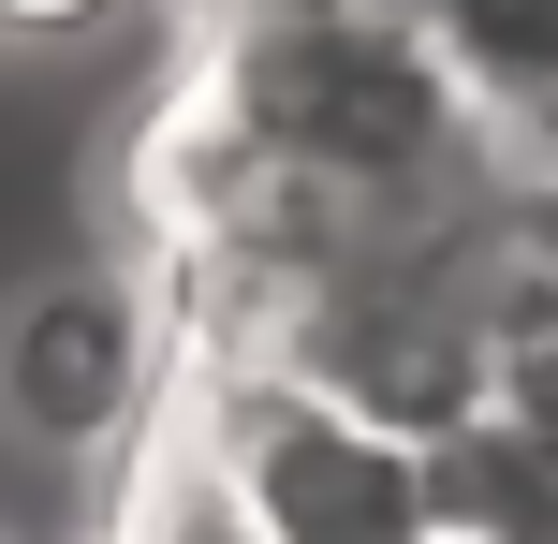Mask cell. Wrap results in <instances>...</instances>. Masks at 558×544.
I'll return each instance as SVG.
<instances>
[{"label": "cell", "instance_id": "obj_2", "mask_svg": "<svg viewBox=\"0 0 558 544\" xmlns=\"http://www.w3.org/2000/svg\"><path fill=\"white\" fill-rule=\"evenodd\" d=\"M162 339L177 294L133 280V265H45V280L0 294V442L45 471H88L118 442L162 427Z\"/></svg>", "mask_w": 558, "mask_h": 544}, {"label": "cell", "instance_id": "obj_3", "mask_svg": "<svg viewBox=\"0 0 558 544\" xmlns=\"http://www.w3.org/2000/svg\"><path fill=\"white\" fill-rule=\"evenodd\" d=\"M133 0H0V45H88V29H118Z\"/></svg>", "mask_w": 558, "mask_h": 544}, {"label": "cell", "instance_id": "obj_1", "mask_svg": "<svg viewBox=\"0 0 558 544\" xmlns=\"http://www.w3.org/2000/svg\"><path fill=\"white\" fill-rule=\"evenodd\" d=\"M177 457H192L206 500H221L235 544H456L441 442L383 427L367 398H338V383H308V368L221 353Z\"/></svg>", "mask_w": 558, "mask_h": 544}]
</instances>
